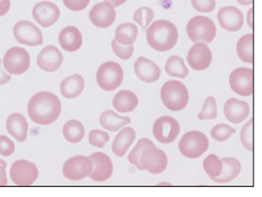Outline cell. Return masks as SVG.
I'll return each mask as SVG.
<instances>
[{"label":"cell","mask_w":262,"mask_h":197,"mask_svg":"<svg viewBox=\"0 0 262 197\" xmlns=\"http://www.w3.org/2000/svg\"><path fill=\"white\" fill-rule=\"evenodd\" d=\"M27 111L32 122L40 126H49L60 116L62 104L56 95L49 91H41L31 98Z\"/></svg>","instance_id":"cell-1"},{"label":"cell","mask_w":262,"mask_h":197,"mask_svg":"<svg viewBox=\"0 0 262 197\" xmlns=\"http://www.w3.org/2000/svg\"><path fill=\"white\" fill-rule=\"evenodd\" d=\"M179 39L176 25L167 19H158L146 29V40L151 48L157 52L171 50Z\"/></svg>","instance_id":"cell-2"},{"label":"cell","mask_w":262,"mask_h":197,"mask_svg":"<svg viewBox=\"0 0 262 197\" xmlns=\"http://www.w3.org/2000/svg\"><path fill=\"white\" fill-rule=\"evenodd\" d=\"M160 97L162 103L172 112L183 110L189 103V91L181 81H167L161 88Z\"/></svg>","instance_id":"cell-3"},{"label":"cell","mask_w":262,"mask_h":197,"mask_svg":"<svg viewBox=\"0 0 262 197\" xmlns=\"http://www.w3.org/2000/svg\"><path fill=\"white\" fill-rule=\"evenodd\" d=\"M187 34L194 44L204 42L207 45L214 40L216 26L208 17L195 16L188 23Z\"/></svg>","instance_id":"cell-4"},{"label":"cell","mask_w":262,"mask_h":197,"mask_svg":"<svg viewBox=\"0 0 262 197\" xmlns=\"http://www.w3.org/2000/svg\"><path fill=\"white\" fill-rule=\"evenodd\" d=\"M207 136L199 131H190L183 134L179 143L181 154L189 159H198L208 150Z\"/></svg>","instance_id":"cell-5"},{"label":"cell","mask_w":262,"mask_h":197,"mask_svg":"<svg viewBox=\"0 0 262 197\" xmlns=\"http://www.w3.org/2000/svg\"><path fill=\"white\" fill-rule=\"evenodd\" d=\"M124 77L122 67L120 64L108 61L102 64L96 74L97 83L100 89L113 91L118 89Z\"/></svg>","instance_id":"cell-6"},{"label":"cell","mask_w":262,"mask_h":197,"mask_svg":"<svg viewBox=\"0 0 262 197\" xmlns=\"http://www.w3.org/2000/svg\"><path fill=\"white\" fill-rule=\"evenodd\" d=\"M2 63L9 74L19 76L27 72L30 68L31 57L27 50L15 46L6 52Z\"/></svg>","instance_id":"cell-7"},{"label":"cell","mask_w":262,"mask_h":197,"mask_svg":"<svg viewBox=\"0 0 262 197\" xmlns=\"http://www.w3.org/2000/svg\"><path fill=\"white\" fill-rule=\"evenodd\" d=\"M9 176L14 184L18 186H30L38 179L39 170L34 163L26 160H18L11 166Z\"/></svg>","instance_id":"cell-8"},{"label":"cell","mask_w":262,"mask_h":197,"mask_svg":"<svg viewBox=\"0 0 262 197\" xmlns=\"http://www.w3.org/2000/svg\"><path fill=\"white\" fill-rule=\"evenodd\" d=\"M93 170V162L91 157L75 156L68 159L63 166V174L70 181H80L91 174Z\"/></svg>","instance_id":"cell-9"},{"label":"cell","mask_w":262,"mask_h":197,"mask_svg":"<svg viewBox=\"0 0 262 197\" xmlns=\"http://www.w3.org/2000/svg\"><path fill=\"white\" fill-rule=\"evenodd\" d=\"M142 170H147L151 174H160L167 169L168 159L167 154L155 147H148L142 153L140 157Z\"/></svg>","instance_id":"cell-10"},{"label":"cell","mask_w":262,"mask_h":197,"mask_svg":"<svg viewBox=\"0 0 262 197\" xmlns=\"http://www.w3.org/2000/svg\"><path fill=\"white\" fill-rule=\"evenodd\" d=\"M181 132L179 122L171 116H163L157 119L153 126V134L159 143H173Z\"/></svg>","instance_id":"cell-11"},{"label":"cell","mask_w":262,"mask_h":197,"mask_svg":"<svg viewBox=\"0 0 262 197\" xmlns=\"http://www.w3.org/2000/svg\"><path fill=\"white\" fill-rule=\"evenodd\" d=\"M229 85L235 94L249 97L253 94V70L247 67H238L229 76Z\"/></svg>","instance_id":"cell-12"},{"label":"cell","mask_w":262,"mask_h":197,"mask_svg":"<svg viewBox=\"0 0 262 197\" xmlns=\"http://www.w3.org/2000/svg\"><path fill=\"white\" fill-rule=\"evenodd\" d=\"M13 34L18 44L28 46H39L43 44V37L41 31L35 24L21 21L15 24Z\"/></svg>","instance_id":"cell-13"},{"label":"cell","mask_w":262,"mask_h":197,"mask_svg":"<svg viewBox=\"0 0 262 197\" xmlns=\"http://www.w3.org/2000/svg\"><path fill=\"white\" fill-rule=\"evenodd\" d=\"M212 52L208 45L204 43H196L190 48L187 55V62L189 66L197 71L207 69L212 64Z\"/></svg>","instance_id":"cell-14"},{"label":"cell","mask_w":262,"mask_h":197,"mask_svg":"<svg viewBox=\"0 0 262 197\" xmlns=\"http://www.w3.org/2000/svg\"><path fill=\"white\" fill-rule=\"evenodd\" d=\"M32 16L41 27L49 28L57 23L60 18V9L54 3L42 1L34 6L32 9Z\"/></svg>","instance_id":"cell-15"},{"label":"cell","mask_w":262,"mask_h":197,"mask_svg":"<svg viewBox=\"0 0 262 197\" xmlns=\"http://www.w3.org/2000/svg\"><path fill=\"white\" fill-rule=\"evenodd\" d=\"M116 18V10L108 2H100L93 6L90 11V19L97 28H108L113 25Z\"/></svg>","instance_id":"cell-16"},{"label":"cell","mask_w":262,"mask_h":197,"mask_svg":"<svg viewBox=\"0 0 262 197\" xmlns=\"http://www.w3.org/2000/svg\"><path fill=\"white\" fill-rule=\"evenodd\" d=\"M217 18L220 26L228 32H237L244 24V15L239 9L233 6L219 9Z\"/></svg>","instance_id":"cell-17"},{"label":"cell","mask_w":262,"mask_h":197,"mask_svg":"<svg viewBox=\"0 0 262 197\" xmlns=\"http://www.w3.org/2000/svg\"><path fill=\"white\" fill-rule=\"evenodd\" d=\"M91 159L93 162V170L90 175L91 180L102 183L112 177L113 165L108 155L102 152H95L91 154Z\"/></svg>","instance_id":"cell-18"},{"label":"cell","mask_w":262,"mask_h":197,"mask_svg":"<svg viewBox=\"0 0 262 197\" xmlns=\"http://www.w3.org/2000/svg\"><path fill=\"white\" fill-rule=\"evenodd\" d=\"M63 54L54 45H47L37 57V65L41 70L54 72L58 70L63 64Z\"/></svg>","instance_id":"cell-19"},{"label":"cell","mask_w":262,"mask_h":197,"mask_svg":"<svg viewBox=\"0 0 262 197\" xmlns=\"http://www.w3.org/2000/svg\"><path fill=\"white\" fill-rule=\"evenodd\" d=\"M226 119L232 124H240L249 116L250 107L249 103L237 98H231L226 101L224 107Z\"/></svg>","instance_id":"cell-20"},{"label":"cell","mask_w":262,"mask_h":197,"mask_svg":"<svg viewBox=\"0 0 262 197\" xmlns=\"http://www.w3.org/2000/svg\"><path fill=\"white\" fill-rule=\"evenodd\" d=\"M135 72L138 78L145 83H153L158 81L161 75V70L158 65L144 56H140L136 60Z\"/></svg>","instance_id":"cell-21"},{"label":"cell","mask_w":262,"mask_h":197,"mask_svg":"<svg viewBox=\"0 0 262 197\" xmlns=\"http://www.w3.org/2000/svg\"><path fill=\"white\" fill-rule=\"evenodd\" d=\"M59 45L67 52H76L81 47L83 39L77 27L68 26L61 30L58 37Z\"/></svg>","instance_id":"cell-22"},{"label":"cell","mask_w":262,"mask_h":197,"mask_svg":"<svg viewBox=\"0 0 262 197\" xmlns=\"http://www.w3.org/2000/svg\"><path fill=\"white\" fill-rule=\"evenodd\" d=\"M7 130L18 142H24L28 137L29 125L23 114L15 112L10 114L6 123Z\"/></svg>","instance_id":"cell-23"},{"label":"cell","mask_w":262,"mask_h":197,"mask_svg":"<svg viewBox=\"0 0 262 197\" xmlns=\"http://www.w3.org/2000/svg\"><path fill=\"white\" fill-rule=\"evenodd\" d=\"M136 131L132 127H125L118 133L113 143V152L122 157L126 154L127 150L131 147L132 144L136 140Z\"/></svg>","instance_id":"cell-24"},{"label":"cell","mask_w":262,"mask_h":197,"mask_svg":"<svg viewBox=\"0 0 262 197\" xmlns=\"http://www.w3.org/2000/svg\"><path fill=\"white\" fill-rule=\"evenodd\" d=\"M139 100L136 93L131 90H122L114 96L113 101V107L119 112H131L138 106Z\"/></svg>","instance_id":"cell-25"},{"label":"cell","mask_w":262,"mask_h":197,"mask_svg":"<svg viewBox=\"0 0 262 197\" xmlns=\"http://www.w3.org/2000/svg\"><path fill=\"white\" fill-rule=\"evenodd\" d=\"M85 88V81L79 74L68 76L61 82L60 90L64 98H75L83 92Z\"/></svg>","instance_id":"cell-26"},{"label":"cell","mask_w":262,"mask_h":197,"mask_svg":"<svg viewBox=\"0 0 262 197\" xmlns=\"http://www.w3.org/2000/svg\"><path fill=\"white\" fill-rule=\"evenodd\" d=\"M221 162L223 163L221 174L218 177L212 178L213 182L217 184H226L235 180L239 175L241 170L239 161H237L235 157H225L222 159Z\"/></svg>","instance_id":"cell-27"},{"label":"cell","mask_w":262,"mask_h":197,"mask_svg":"<svg viewBox=\"0 0 262 197\" xmlns=\"http://www.w3.org/2000/svg\"><path fill=\"white\" fill-rule=\"evenodd\" d=\"M100 126L106 130L116 132L129 125L131 123V118L121 116L112 110H107L100 114Z\"/></svg>","instance_id":"cell-28"},{"label":"cell","mask_w":262,"mask_h":197,"mask_svg":"<svg viewBox=\"0 0 262 197\" xmlns=\"http://www.w3.org/2000/svg\"><path fill=\"white\" fill-rule=\"evenodd\" d=\"M138 35V28L131 23L120 24L115 31V40L122 45H134Z\"/></svg>","instance_id":"cell-29"},{"label":"cell","mask_w":262,"mask_h":197,"mask_svg":"<svg viewBox=\"0 0 262 197\" xmlns=\"http://www.w3.org/2000/svg\"><path fill=\"white\" fill-rule=\"evenodd\" d=\"M236 53L244 63L253 64V34L242 36L236 45Z\"/></svg>","instance_id":"cell-30"},{"label":"cell","mask_w":262,"mask_h":197,"mask_svg":"<svg viewBox=\"0 0 262 197\" xmlns=\"http://www.w3.org/2000/svg\"><path fill=\"white\" fill-rule=\"evenodd\" d=\"M63 134L64 139L68 142L73 144L79 143L85 136V128L81 122L78 120H70L63 126Z\"/></svg>","instance_id":"cell-31"},{"label":"cell","mask_w":262,"mask_h":197,"mask_svg":"<svg viewBox=\"0 0 262 197\" xmlns=\"http://www.w3.org/2000/svg\"><path fill=\"white\" fill-rule=\"evenodd\" d=\"M165 70L169 76L179 78H185L189 75V69L181 56L172 55L167 59Z\"/></svg>","instance_id":"cell-32"},{"label":"cell","mask_w":262,"mask_h":197,"mask_svg":"<svg viewBox=\"0 0 262 197\" xmlns=\"http://www.w3.org/2000/svg\"><path fill=\"white\" fill-rule=\"evenodd\" d=\"M148 147H155V144L149 139H141L136 144V147L133 148V150L128 155V162L133 165L136 166L138 170H143L140 163L141 155L145 148Z\"/></svg>","instance_id":"cell-33"},{"label":"cell","mask_w":262,"mask_h":197,"mask_svg":"<svg viewBox=\"0 0 262 197\" xmlns=\"http://www.w3.org/2000/svg\"><path fill=\"white\" fill-rule=\"evenodd\" d=\"M204 169L209 177L212 179L221 174L223 163L221 160L214 154L209 155L204 161Z\"/></svg>","instance_id":"cell-34"},{"label":"cell","mask_w":262,"mask_h":197,"mask_svg":"<svg viewBox=\"0 0 262 197\" xmlns=\"http://www.w3.org/2000/svg\"><path fill=\"white\" fill-rule=\"evenodd\" d=\"M154 11L148 7H142L137 9L134 15V21L140 25L143 30H146L154 19Z\"/></svg>","instance_id":"cell-35"},{"label":"cell","mask_w":262,"mask_h":197,"mask_svg":"<svg viewBox=\"0 0 262 197\" xmlns=\"http://www.w3.org/2000/svg\"><path fill=\"white\" fill-rule=\"evenodd\" d=\"M217 117V104L215 98L210 96L204 102L202 112H200L198 118L200 120H211Z\"/></svg>","instance_id":"cell-36"},{"label":"cell","mask_w":262,"mask_h":197,"mask_svg":"<svg viewBox=\"0 0 262 197\" xmlns=\"http://www.w3.org/2000/svg\"><path fill=\"white\" fill-rule=\"evenodd\" d=\"M241 143L248 150H253V119H250L240 133Z\"/></svg>","instance_id":"cell-37"},{"label":"cell","mask_w":262,"mask_h":197,"mask_svg":"<svg viewBox=\"0 0 262 197\" xmlns=\"http://www.w3.org/2000/svg\"><path fill=\"white\" fill-rule=\"evenodd\" d=\"M235 133V129L233 127L227 126L226 124H222V125H217L212 128L211 131V135L214 140L219 142H224Z\"/></svg>","instance_id":"cell-38"},{"label":"cell","mask_w":262,"mask_h":197,"mask_svg":"<svg viewBox=\"0 0 262 197\" xmlns=\"http://www.w3.org/2000/svg\"><path fill=\"white\" fill-rule=\"evenodd\" d=\"M110 140V135L104 131L91 130L89 134V141L91 146L96 148H103L106 143Z\"/></svg>","instance_id":"cell-39"},{"label":"cell","mask_w":262,"mask_h":197,"mask_svg":"<svg viewBox=\"0 0 262 197\" xmlns=\"http://www.w3.org/2000/svg\"><path fill=\"white\" fill-rule=\"evenodd\" d=\"M112 48H113L114 54L122 60H128V59L131 58L134 54V51H135L134 45H129V46L122 45L119 44L115 39L112 43Z\"/></svg>","instance_id":"cell-40"},{"label":"cell","mask_w":262,"mask_h":197,"mask_svg":"<svg viewBox=\"0 0 262 197\" xmlns=\"http://www.w3.org/2000/svg\"><path fill=\"white\" fill-rule=\"evenodd\" d=\"M191 5L201 13H209L215 9V0H191Z\"/></svg>","instance_id":"cell-41"},{"label":"cell","mask_w":262,"mask_h":197,"mask_svg":"<svg viewBox=\"0 0 262 197\" xmlns=\"http://www.w3.org/2000/svg\"><path fill=\"white\" fill-rule=\"evenodd\" d=\"M15 151V145L13 141L6 136L0 135V155L4 157H9Z\"/></svg>","instance_id":"cell-42"},{"label":"cell","mask_w":262,"mask_h":197,"mask_svg":"<svg viewBox=\"0 0 262 197\" xmlns=\"http://www.w3.org/2000/svg\"><path fill=\"white\" fill-rule=\"evenodd\" d=\"M91 0H63V3L68 9L73 11H81L86 9Z\"/></svg>","instance_id":"cell-43"},{"label":"cell","mask_w":262,"mask_h":197,"mask_svg":"<svg viewBox=\"0 0 262 197\" xmlns=\"http://www.w3.org/2000/svg\"><path fill=\"white\" fill-rule=\"evenodd\" d=\"M2 64V60H0V86L7 84L11 80V75L4 71Z\"/></svg>","instance_id":"cell-44"},{"label":"cell","mask_w":262,"mask_h":197,"mask_svg":"<svg viewBox=\"0 0 262 197\" xmlns=\"http://www.w3.org/2000/svg\"><path fill=\"white\" fill-rule=\"evenodd\" d=\"M10 9V0H0V17L9 12Z\"/></svg>","instance_id":"cell-45"},{"label":"cell","mask_w":262,"mask_h":197,"mask_svg":"<svg viewBox=\"0 0 262 197\" xmlns=\"http://www.w3.org/2000/svg\"><path fill=\"white\" fill-rule=\"evenodd\" d=\"M8 184V178L6 173V168L0 165V186H6Z\"/></svg>","instance_id":"cell-46"},{"label":"cell","mask_w":262,"mask_h":197,"mask_svg":"<svg viewBox=\"0 0 262 197\" xmlns=\"http://www.w3.org/2000/svg\"><path fill=\"white\" fill-rule=\"evenodd\" d=\"M248 24L251 30H253V9L250 8L248 11Z\"/></svg>","instance_id":"cell-47"},{"label":"cell","mask_w":262,"mask_h":197,"mask_svg":"<svg viewBox=\"0 0 262 197\" xmlns=\"http://www.w3.org/2000/svg\"><path fill=\"white\" fill-rule=\"evenodd\" d=\"M105 1L111 5H113L114 8H118V7L122 6V4H124L127 0H105Z\"/></svg>","instance_id":"cell-48"},{"label":"cell","mask_w":262,"mask_h":197,"mask_svg":"<svg viewBox=\"0 0 262 197\" xmlns=\"http://www.w3.org/2000/svg\"><path fill=\"white\" fill-rule=\"evenodd\" d=\"M240 5H243V6H249V5L253 3V0H236Z\"/></svg>","instance_id":"cell-49"},{"label":"cell","mask_w":262,"mask_h":197,"mask_svg":"<svg viewBox=\"0 0 262 197\" xmlns=\"http://www.w3.org/2000/svg\"><path fill=\"white\" fill-rule=\"evenodd\" d=\"M0 165L3 166L4 168H7V162H5V161H3V160H1V159H0Z\"/></svg>","instance_id":"cell-50"},{"label":"cell","mask_w":262,"mask_h":197,"mask_svg":"<svg viewBox=\"0 0 262 197\" xmlns=\"http://www.w3.org/2000/svg\"><path fill=\"white\" fill-rule=\"evenodd\" d=\"M159 185H170L169 183H161V184H159Z\"/></svg>","instance_id":"cell-51"}]
</instances>
